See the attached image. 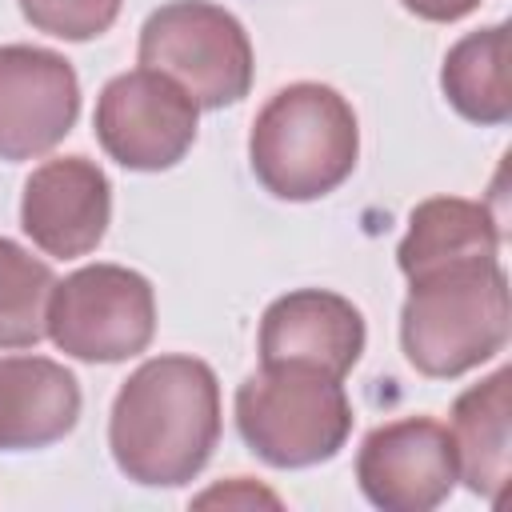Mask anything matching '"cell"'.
Returning <instances> with one entry per match:
<instances>
[{
	"mask_svg": "<svg viewBox=\"0 0 512 512\" xmlns=\"http://www.w3.org/2000/svg\"><path fill=\"white\" fill-rule=\"evenodd\" d=\"M112 220V184L88 156H56L32 168L20 196L24 236L56 260L88 256Z\"/></svg>",
	"mask_w": 512,
	"mask_h": 512,
	"instance_id": "cell-10",
	"label": "cell"
},
{
	"mask_svg": "<svg viewBox=\"0 0 512 512\" xmlns=\"http://www.w3.org/2000/svg\"><path fill=\"white\" fill-rule=\"evenodd\" d=\"M220 444V380L196 356H152L116 392L108 448L144 488H180Z\"/></svg>",
	"mask_w": 512,
	"mask_h": 512,
	"instance_id": "cell-1",
	"label": "cell"
},
{
	"mask_svg": "<svg viewBox=\"0 0 512 512\" xmlns=\"http://www.w3.org/2000/svg\"><path fill=\"white\" fill-rule=\"evenodd\" d=\"M356 480L368 504L384 512H428L444 504L460 480L452 436L432 416H404L364 436Z\"/></svg>",
	"mask_w": 512,
	"mask_h": 512,
	"instance_id": "cell-8",
	"label": "cell"
},
{
	"mask_svg": "<svg viewBox=\"0 0 512 512\" xmlns=\"http://www.w3.org/2000/svg\"><path fill=\"white\" fill-rule=\"evenodd\" d=\"M512 372L496 368L488 380L472 384L452 404V448L456 468L468 492L484 496L488 504L500 500L508 472H512Z\"/></svg>",
	"mask_w": 512,
	"mask_h": 512,
	"instance_id": "cell-13",
	"label": "cell"
},
{
	"mask_svg": "<svg viewBox=\"0 0 512 512\" xmlns=\"http://www.w3.org/2000/svg\"><path fill=\"white\" fill-rule=\"evenodd\" d=\"M364 316L360 308L328 288H296L276 296L260 320V364L268 368H312L332 380H344L364 352Z\"/></svg>",
	"mask_w": 512,
	"mask_h": 512,
	"instance_id": "cell-11",
	"label": "cell"
},
{
	"mask_svg": "<svg viewBox=\"0 0 512 512\" xmlns=\"http://www.w3.org/2000/svg\"><path fill=\"white\" fill-rule=\"evenodd\" d=\"M236 428L264 464L312 468L348 444L352 400L344 384L324 372L260 364V372L236 388Z\"/></svg>",
	"mask_w": 512,
	"mask_h": 512,
	"instance_id": "cell-4",
	"label": "cell"
},
{
	"mask_svg": "<svg viewBox=\"0 0 512 512\" xmlns=\"http://www.w3.org/2000/svg\"><path fill=\"white\" fill-rule=\"evenodd\" d=\"M400 344L428 380H456L508 344V276L500 260H464L408 280Z\"/></svg>",
	"mask_w": 512,
	"mask_h": 512,
	"instance_id": "cell-2",
	"label": "cell"
},
{
	"mask_svg": "<svg viewBox=\"0 0 512 512\" xmlns=\"http://www.w3.org/2000/svg\"><path fill=\"white\" fill-rule=\"evenodd\" d=\"M80 420L76 376L48 356H0V452L64 440Z\"/></svg>",
	"mask_w": 512,
	"mask_h": 512,
	"instance_id": "cell-12",
	"label": "cell"
},
{
	"mask_svg": "<svg viewBox=\"0 0 512 512\" xmlns=\"http://www.w3.org/2000/svg\"><path fill=\"white\" fill-rule=\"evenodd\" d=\"M140 68L172 76L196 108L240 104L252 88V40L212 0H168L140 28Z\"/></svg>",
	"mask_w": 512,
	"mask_h": 512,
	"instance_id": "cell-5",
	"label": "cell"
},
{
	"mask_svg": "<svg viewBox=\"0 0 512 512\" xmlns=\"http://www.w3.org/2000/svg\"><path fill=\"white\" fill-rule=\"evenodd\" d=\"M440 88L448 104L484 128L512 120V80H508V24H492L456 40L440 68Z\"/></svg>",
	"mask_w": 512,
	"mask_h": 512,
	"instance_id": "cell-15",
	"label": "cell"
},
{
	"mask_svg": "<svg viewBox=\"0 0 512 512\" xmlns=\"http://www.w3.org/2000/svg\"><path fill=\"white\" fill-rule=\"evenodd\" d=\"M196 504H280L272 492H264V488H256L252 480H244V476H236L232 484H224V488H212V492H204V496H196Z\"/></svg>",
	"mask_w": 512,
	"mask_h": 512,
	"instance_id": "cell-18",
	"label": "cell"
},
{
	"mask_svg": "<svg viewBox=\"0 0 512 512\" xmlns=\"http://www.w3.org/2000/svg\"><path fill=\"white\" fill-rule=\"evenodd\" d=\"M196 100L164 72L132 68L104 84L96 100L100 148L132 172H164L196 144Z\"/></svg>",
	"mask_w": 512,
	"mask_h": 512,
	"instance_id": "cell-7",
	"label": "cell"
},
{
	"mask_svg": "<svg viewBox=\"0 0 512 512\" xmlns=\"http://www.w3.org/2000/svg\"><path fill=\"white\" fill-rule=\"evenodd\" d=\"M496 252H500V224L484 204L464 196H432L412 208L408 232L396 248V264L404 280H416L448 264L496 260Z\"/></svg>",
	"mask_w": 512,
	"mask_h": 512,
	"instance_id": "cell-14",
	"label": "cell"
},
{
	"mask_svg": "<svg viewBox=\"0 0 512 512\" xmlns=\"http://www.w3.org/2000/svg\"><path fill=\"white\" fill-rule=\"evenodd\" d=\"M52 268L16 240L0 236V352L36 348L52 296Z\"/></svg>",
	"mask_w": 512,
	"mask_h": 512,
	"instance_id": "cell-16",
	"label": "cell"
},
{
	"mask_svg": "<svg viewBox=\"0 0 512 512\" xmlns=\"http://www.w3.org/2000/svg\"><path fill=\"white\" fill-rule=\"evenodd\" d=\"M412 16L420 20H432V24H452V20H464L468 12L480 8V0H400Z\"/></svg>",
	"mask_w": 512,
	"mask_h": 512,
	"instance_id": "cell-19",
	"label": "cell"
},
{
	"mask_svg": "<svg viewBox=\"0 0 512 512\" xmlns=\"http://www.w3.org/2000/svg\"><path fill=\"white\" fill-rule=\"evenodd\" d=\"M360 156L352 104L316 80L288 84L268 96L252 120L248 160L276 200H320L336 192Z\"/></svg>",
	"mask_w": 512,
	"mask_h": 512,
	"instance_id": "cell-3",
	"label": "cell"
},
{
	"mask_svg": "<svg viewBox=\"0 0 512 512\" xmlns=\"http://www.w3.org/2000/svg\"><path fill=\"white\" fill-rule=\"evenodd\" d=\"M80 116L76 68L36 44L0 48V160L52 152Z\"/></svg>",
	"mask_w": 512,
	"mask_h": 512,
	"instance_id": "cell-9",
	"label": "cell"
},
{
	"mask_svg": "<svg viewBox=\"0 0 512 512\" xmlns=\"http://www.w3.org/2000/svg\"><path fill=\"white\" fill-rule=\"evenodd\" d=\"M44 336L72 360L120 364L156 336V292L124 264H88L52 284Z\"/></svg>",
	"mask_w": 512,
	"mask_h": 512,
	"instance_id": "cell-6",
	"label": "cell"
},
{
	"mask_svg": "<svg viewBox=\"0 0 512 512\" xmlns=\"http://www.w3.org/2000/svg\"><path fill=\"white\" fill-rule=\"evenodd\" d=\"M124 0H20L24 20L36 32H48L56 40H96L104 36Z\"/></svg>",
	"mask_w": 512,
	"mask_h": 512,
	"instance_id": "cell-17",
	"label": "cell"
}]
</instances>
